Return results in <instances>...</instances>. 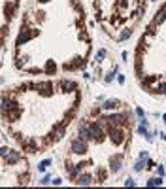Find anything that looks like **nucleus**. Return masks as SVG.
<instances>
[{"instance_id": "f257e3e1", "label": "nucleus", "mask_w": 166, "mask_h": 189, "mask_svg": "<svg viewBox=\"0 0 166 189\" xmlns=\"http://www.w3.org/2000/svg\"><path fill=\"white\" fill-rule=\"evenodd\" d=\"M72 150H74V153H79V155H81V153L87 151V146H85V142L79 138V140H74V142H72Z\"/></svg>"}, {"instance_id": "f03ea898", "label": "nucleus", "mask_w": 166, "mask_h": 189, "mask_svg": "<svg viewBox=\"0 0 166 189\" xmlns=\"http://www.w3.org/2000/svg\"><path fill=\"white\" fill-rule=\"evenodd\" d=\"M78 183H79V185H87V183H91V176H89V174L79 176V178H78Z\"/></svg>"}, {"instance_id": "7ed1b4c3", "label": "nucleus", "mask_w": 166, "mask_h": 189, "mask_svg": "<svg viewBox=\"0 0 166 189\" xmlns=\"http://www.w3.org/2000/svg\"><path fill=\"white\" fill-rule=\"evenodd\" d=\"M119 165H121V155H117L115 159H112V168L113 170H119Z\"/></svg>"}, {"instance_id": "20e7f679", "label": "nucleus", "mask_w": 166, "mask_h": 189, "mask_svg": "<svg viewBox=\"0 0 166 189\" xmlns=\"http://www.w3.org/2000/svg\"><path fill=\"white\" fill-rule=\"evenodd\" d=\"M160 183H162V180H160V178H153V180L149 181V185H160Z\"/></svg>"}, {"instance_id": "39448f33", "label": "nucleus", "mask_w": 166, "mask_h": 189, "mask_svg": "<svg viewBox=\"0 0 166 189\" xmlns=\"http://www.w3.org/2000/svg\"><path fill=\"white\" fill-rule=\"evenodd\" d=\"M38 2H47V0H38Z\"/></svg>"}]
</instances>
